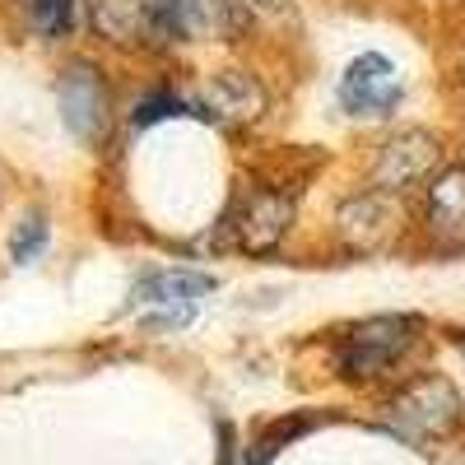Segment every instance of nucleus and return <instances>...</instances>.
Segmentation results:
<instances>
[{
  "label": "nucleus",
  "mask_w": 465,
  "mask_h": 465,
  "mask_svg": "<svg viewBox=\"0 0 465 465\" xmlns=\"http://www.w3.org/2000/svg\"><path fill=\"white\" fill-rule=\"evenodd\" d=\"M242 19V0H149V28L163 37H223Z\"/></svg>",
  "instance_id": "3"
},
{
  "label": "nucleus",
  "mask_w": 465,
  "mask_h": 465,
  "mask_svg": "<svg viewBox=\"0 0 465 465\" xmlns=\"http://www.w3.org/2000/svg\"><path fill=\"white\" fill-rule=\"evenodd\" d=\"M43 247H47V219L43 214H24L19 228H15V238H10V256L15 261H33Z\"/></svg>",
  "instance_id": "14"
},
{
  "label": "nucleus",
  "mask_w": 465,
  "mask_h": 465,
  "mask_svg": "<svg viewBox=\"0 0 465 465\" xmlns=\"http://www.w3.org/2000/svg\"><path fill=\"white\" fill-rule=\"evenodd\" d=\"M210 289L214 280L196 275V270H153L131 289V307H153L149 326H182Z\"/></svg>",
  "instance_id": "5"
},
{
  "label": "nucleus",
  "mask_w": 465,
  "mask_h": 465,
  "mask_svg": "<svg viewBox=\"0 0 465 465\" xmlns=\"http://www.w3.org/2000/svg\"><path fill=\"white\" fill-rule=\"evenodd\" d=\"M460 354H465V335H460Z\"/></svg>",
  "instance_id": "16"
},
{
  "label": "nucleus",
  "mask_w": 465,
  "mask_h": 465,
  "mask_svg": "<svg viewBox=\"0 0 465 465\" xmlns=\"http://www.w3.org/2000/svg\"><path fill=\"white\" fill-rule=\"evenodd\" d=\"M293 223V201L284 196V191H270V186H252L247 201L238 210V242L247 252H270Z\"/></svg>",
  "instance_id": "10"
},
{
  "label": "nucleus",
  "mask_w": 465,
  "mask_h": 465,
  "mask_svg": "<svg viewBox=\"0 0 465 465\" xmlns=\"http://www.w3.org/2000/svg\"><path fill=\"white\" fill-rule=\"evenodd\" d=\"M414 331H419L414 317H368L340 335L335 368L344 377H381L414 344Z\"/></svg>",
  "instance_id": "1"
},
{
  "label": "nucleus",
  "mask_w": 465,
  "mask_h": 465,
  "mask_svg": "<svg viewBox=\"0 0 465 465\" xmlns=\"http://www.w3.org/2000/svg\"><path fill=\"white\" fill-rule=\"evenodd\" d=\"M196 112L210 116V122H219V126H247L265 112V89L242 70H219L201 84Z\"/></svg>",
  "instance_id": "8"
},
{
  "label": "nucleus",
  "mask_w": 465,
  "mask_h": 465,
  "mask_svg": "<svg viewBox=\"0 0 465 465\" xmlns=\"http://www.w3.org/2000/svg\"><path fill=\"white\" fill-rule=\"evenodd\" d=\"M56 98H61V116L65 126L80 140H103L112 126V94L103 84V74L84 61L65 65V74L56 80Z\"/></svg>",
  "instance_id": "4"
},
{
  "label": "nucleus",
  "mask_w": 465,
  "mask_h": 465,
  "mask_svg": "<svg viewBox=\"0 0 465 465\" xmlns=\"http://www.w3.org/2000/svg\"><path fill=\"white\" fill-rule=\"evenodd\" d=\"M24 10L47 37H61L74 19V0H24Z\"/></svg>",
  "instance_id": "13"
},
{
  "label": "nucleus",
  "mask_w": 465,
  "mask_h": 465,
  "mask_svg": "<svg viewBox=\"0 0 465 465\" xmlns=\"http://www.w3.org/2000/svg\"><path fill=\"white\" fill-rule=\"evenodd\" d=\"M396 205L386 191H368V196H354L340 214H335V228H340V238L354 247V252H377L396 238Z\"/></svg>",
  "instance_id": "9"
},
{
  "label": "nucleus",
  "mask_w": 465,
  "mask_h": 465,
  "mask_svg": "<svg viewBox=\"0 0 465 465\" xmlns=\"http://www.w3.org/2000/svg\"><path fill=\"white\" fill-rule=\"evenodd\" d=\"M386 414H391V423L410 438H447L460 423L465 405H460L456 386L447 377H419V381L405 386V391L391 396Z\"/></svg>",
  "instance_id": "2"
},
{
  "label": "nucleus",
  "mask_w": 465,
  "mask_h": 465,
  "mask_svg": "<svg viewBox=\"0 0 465 465\" xmlns=\"http://www.w3.org/2000/svg\"><path fill=\"white\" fill-rule=\"evenodd\" d=\"M438 163H442V144L429 131H396L391 140L377 149L372 182L381 191H405V186L423 182Z\"/></svg>",
  "instance_id": "7"
},
{
  "label": "nucleus",
  "mask_w": 465,
  "mask_h": 465,
  "mask_svg": "<svg viewBox=\"0 0 465 465\" xmlns=\"http://www.w3.org/2000/svg\"><path fill=\"white\" fill-rule=\"evenodd\" d=\"M94 28L112 43H131L140 28H149V5H140V0H94Z\"/></svg>",
  "instance_id": "12"
},
{
  "label": "nucleus",
  "mask_w": 465,
  "mask_h": 465,
  "mask_svg": "<svg viewBox=\"0 0 465 465\" xmlns=\"http://www.w3.org/2000/svg\"><path fill=\"white\" fill-rule=\"evenodd\" d=\"M429 228L438 238H465V163H451L429 182Z\"/></svg>",
  "instance_id": "11"
},
{
  "label": "nucleus",
  "mask_w": 465,
  "mask_h": 465,
  "mask_svg": "<svg viewBox=\"0 0 465 465\" xmlns=\"http://www.w3.org/2000/svg\"><path fill=\"white\" fill-rule=\"evenodd\" d=\"M340 103H344V112H354V116H386L401 103L396 65L386 56H377V52L354 56L349 70L340 74Z\"/></svg>",
  "instance_id": "6"
},
{
  "label": "nucleus",
  "mask_w": 465,
  "mask_h": 465,
  "mask_svg": "<svg viewBox=\"0 0 465 465\" xmlns=\"http://www.w3.org/2000/svg\"><path fill=\"white\" fill-rule=\"evenodd\" d=\"M182 112H186V103H182L177 94H153V98H144V103L135 107V122L149 126V122H163V116H182Z\"/></svg>",
  "instance_id": "15"
}]
</instances>
